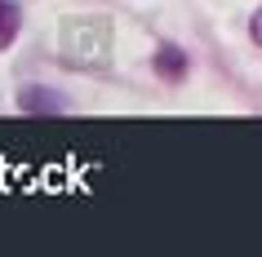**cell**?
<instances>
[{
  "label": "cell",
  "instance_id": "1",
  "mask_svg": "<svg viewBox=\"0 0 262 257\" xmlns=\"http://www.w3.org/2000/svg\"><path fill=\"white\" fill-rule=\"evenodd\" d=\"M151 62H156V71H160L169 84H178L182 76H187V54H182V49H173V44H160Z\"/></svg>",
  "mask_w": 262,
  "mask_h": 257
},
{
  "label": "cell",
  "instance_id": "2",
  "mask_svg": "<svg viewBox=\"0 0 262 257\" xmlns=\"http://www.w3.org/2000/svg\"><path fill=\"white\" fill-rule=\"evenodd\" d=\"M18 107L31 111V115H40V111H67V102H62V98H54V89H36V84H31V89H23V94H18Z\"/></svg>",
  "mask_w": 262,
  "mask_h": 257
},
{
  "label": "cell",
  "instance_id": "3",
  "mask_svg": "<svg viewBox=\"0 0 262 257\" xmlns=\"http://www.w3.org/2000/svg\"><path fill=\"white\" fill-rule=\"evenodd\" d=\"M18 27H23V14H18V5L0 0V49H9V44L18 40Z\"/></svg>",
  "mask_w": 262,
  "mask_h": 257
},
{
  "label": "cell",
  "instance_id": "4",
  "mask_svg": "<svg viewBox=\"0 0 262 257\" xmlns=\"http://www.w3.org/2000/svg\"><path fill=\"white\" fill-rule=\"evenodd\" d=\"M249 36H253V44H262V9L253 14V22H249Z\"/></svg>",
  "mask_w": 262,
  "mask_h": 257
}]
</instances>
